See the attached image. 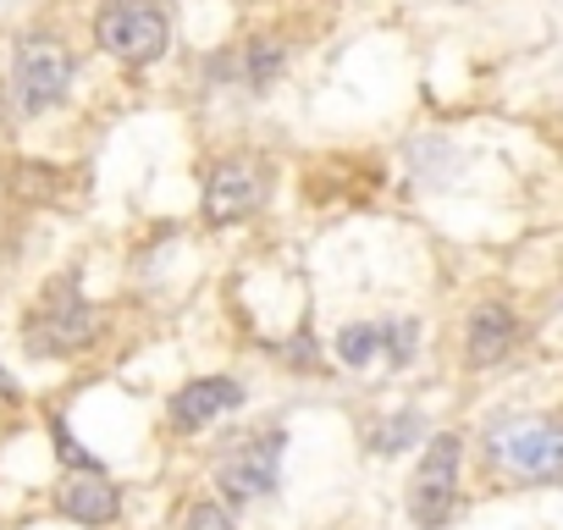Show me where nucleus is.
<instances>
[{"mask_svg":"<svg viewBox=\"0 0 563 530\" xmlns=\"http://www.w3.org/2000/svg\"><path fill=\"white\" fill-rule=\"evenodd\" d=\"M486 459L508 481L552 486L563 481V415H503L486 431Z\"/></svg>","mask_w":563,"mask_h":530,"instance_id":"f257e3e1","label":"nucleus"},{"mask_svg":"<svg viewBox=\"0 0 563 530\" xmlns=\"http://www.w3.org/2000/svg\"><path fill=\"white\" fill-rule=\"evenodd\" d=\"M95 45L122 67H150L172 45V18L161 0H106L95 12Z\"/></svg>","mask_w":563,"mask_h":530,"instance_id":"f03ea898","label":"nucleus"},{"mask_svg":"<svg viewBox=\"0 0 563 530\" xmlns=\"http://www.w3.org/2000/svg\"><path fill=\"white\" fill-rule=\"evenodd\" d=\"M89 338H95V310H89L78 277H56V283L40 294L34 316L23 321L29 354H34V360H67V354H78Z\"/></svg>","mask_w":563,"mask_h":530,"instance_id":"7ed1b4c3","label":"nucleus"},{"mask_svg":"<svg viewBox=\"0 0 563 530\" xmlns=\"http://www.w3.org/2000/svg\"><path fill=\"white\" fill-rule=\"evenodd\" d=\"M73 67L78 62H73V51L56 34H29L18 45V56H12V95H18V106L29 117L56 111L67 100V89H73Z\"/></svg>","mask_w":563,"mask_h":530,"instance_id":"20e7f679","label":"nucleus"},{"mask_svg":"<svg viewBox=\"0 0 563 530\" xmlns=\"http://www.w3.org/2000/svg\"><path fill=\"white\" fill-rule=\"evenodd\" d=\"M282 453H288V437H282V431H249V437H238V442L221 448V459H216V486H221L232 503H260V497L276 492Z\"/></svg>","mask_w":563,"mask_h":530,"instance_id":"39448f33","label":"nucleus"},{"mask_svg":"<svg viewBox=\"0 0 563 530\" xmlns=\"http://www.w3.org/2000/svg\"><path fill=\"white\" fill-rule=\"evenodd\" d=\"M459 459H464V442L453 431L442 437H426V459L409 481V514L420 530H442L459 508Z\"/></svg>","mask_w":563,"mask_h":530,"instance_id":"423d86ee","label":"nucleus"},{"mask_svg":"<svg viewBox=\"0 0 563 530\" xmlns=\"http://www.w3.org/2000/svg\"><path fill=\"white\" fill-rule=\"evenodd\" d=\"M271 199V166L260 155H221L205 172V221L232 227Z\"/></svg>","mask_w":563,"mask_h":530,"instance_id":"0eeeda50","label":"nucleus"},{"mask_svg":"<svg viewBox=\"0 0 563 530\" xmlns=\"http://www.w3.org/2000/svg\"><path fill=\"white\" fill-rule=\"evenodd\" d=\"M56 508H62L73 525L100 530V525H117L122 492H117V481H111L106 470H73V475H62V486H56Z\"/></svg>","mask_w":563,"mask_h":530,"instance_id":"6e6552de","label":"nucleus"},{"mask_svg":"<svg viewBox=\"0 0 563 530\" xmlns=\"http://www.w3.org/2000/svg\"><path fill=\"white\" fill-rule=\"evenodd\" d=\"M232 409H243V387L232 376H199V382H188V387L172 393L166 420L177 431H199V426H210V420H221Z\"/></svg>","mask_w":563,"mask_h":530,"instance_id":"1a4fd4ad","label":"nucleus"},{"mask_svg":"<svg viewBox=\"0 0 563 530\" xmlns=\"http://www.w3.org/2000/svg\"><path fill=\"white\" fill-rule=\"evenodd\" d=\"M514 343H519V321H514V310H508V305H481V310L470 316L464 354H470V365H475V371H486V365L508 360V349H514Z\"/></svg>","mask_w":563,"mask_h":530,"instance_id":"9d476101","label":"nucleus"},{"mask_svg":"<svg viewBox=\"0 0 563 530\" xmlns=\"http://www.w3.org/2000/svg\"><path fill=\"white\" fill-rule=\"evenodd\" d=\"M371 360H382V321H354L338 332V365L365 371Z\"/></svg>","mask_w":563,"mask_h":530,"instance_id":"9b49d317","label":"nucleus"},{"mask_svg":"<svg viewBox=\"0 0 563 530\" xmlns=\"http://www.w3.org/2000/svg\"><path fill=\"white\" fill-rule=\"evenodd\" d=\"M426 437V415L420 409H404V415H393L387 426H376V453H404L409 442H420Z\"/></svg>","mask_w":563,"mask_h":530,"instance_id":"f8f14e48","label":"nucleus"},{"mask_svg":"<svg viewBox=\"0 0 563 530\" xmlns=\"http://www.w3.org/2000/svg\"><path fill=\"white\" fill-rule=\"evenodd\" d=\"M420 349V327L415 321H382V360L387 365H409Z\"/></svg>","mask_w":563,"mask_h":530,"instance_id":"ddd939ff","label":"nucleus"},{"mask_svg":"<svg viewBox=\"0 0 563 530\" xmlns=\"http://www.w3.org/2000/svg\"><path fill=\"white\" fill-rule=\"evenodd\" d=\"M183 530H238V525H232V514H227L221 503H194Z\"/></svg>","mask_w":563,"mask_h":530,"instance_id":"4468645a","label":"nucleus"},{"mask_svg":"<svg viewBox=\"0 0 563 530\" xmlns=\"http://www.w3.org/2000/svg\"><path fill=\"white\" fill-rule=\"evenodd\" d=\"M0 398H18V382L7 376V365H0Z\"/></svg>","mask_w":563,"mask_h":530,"instance_id":"2eb2a0df","label":"nucleus"},{"mask_svg":"<svg viewBox=\"0 0 563 530\" xmlns=\"http://www.w3.org/2000/svg\"><path fill=\"white\" fill-rule=\"evenodd\" d=\"M0 122H7V100H0Z\"/></svg>","mask_w":563,"mask_h":530,"instance_id":"dca6fc26","label":"nucleus"}]
</instances>
